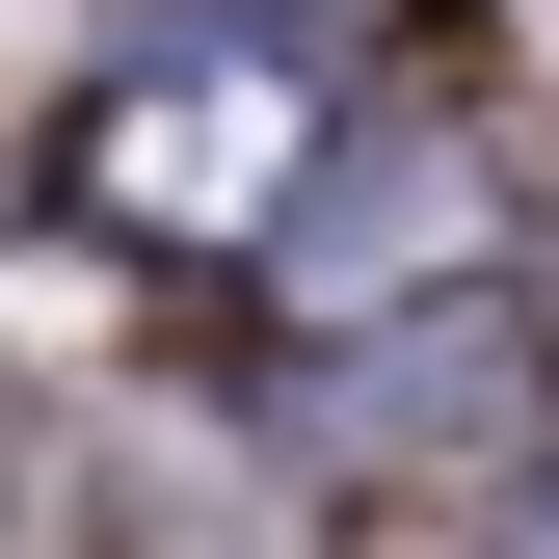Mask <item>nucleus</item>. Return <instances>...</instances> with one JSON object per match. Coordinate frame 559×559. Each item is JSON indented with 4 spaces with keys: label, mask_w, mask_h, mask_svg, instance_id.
Returning a JSON list of instances; mask_svg holds the SVG:
<instances>
[{
    "label": "nucleus",
    "mask_w": 559,
    "mask_h": 559,
    "mask_svg": "<svg viewBox=\"0 0 559 559\" xmlns=\"http://www.w3.org/2000/svg\"><path fill=\"white\" fill-rule=\"evenodd\" d=\"M107 187H133V214H187V240H214V214H266V187H294V81H266L240 27L133 53V81H107Z\"/></svg>",
    "instance_id": "f257e3e1"
}]
</instances>
